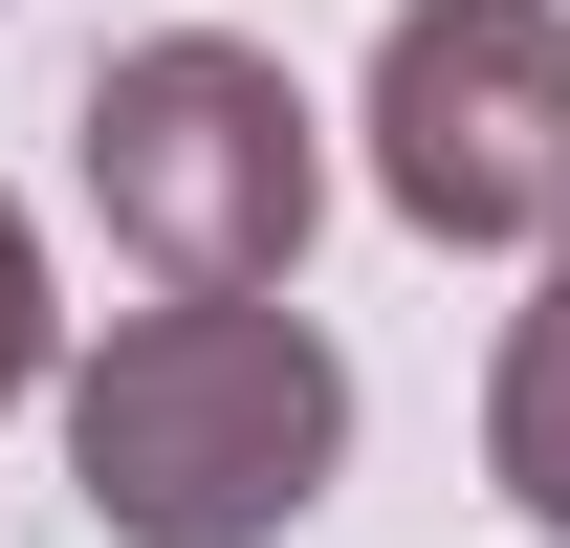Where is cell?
Returning a JSON list of instances; mask_svg holds the SVG:
<instances>
[{
    "mask_svg": "<svg viewBox=\"0 0 570 548\" xmlns=\"http://www.w3.org/2000/svg\"><path fill=\"white\" fill-rule=\"evenodd\" d=\"M352 461V351L307 307H132L67 373V482L110 548H285Z\"/></svg>",
    "mask_w": 570,
    "mask_h": 548,
    "instance_id": "obj_1",
    "label": "cell"
},
{
    "mask_svg": "<svg viewBox=\"0 0 570 548\" xmlns=\"http://www.w3.org/2000/svg\"><path fill=\"white\" fill-rule=\"evenodd\" d=\"M67 154H88V219H110L176 307H264V285L307 264V219H330V133H307V88H285L242 22L110 45L88 110H67Z\"/></svg>",
    "mask_w": 570,
    "mask_h": 548,
    "instance_id": "obj_2",
    "label": "cell"
},
{
    "mask_svg": "<svg viewBox=\"0 0 570 548\" xmlns=\"http://www.w3.org/2000/svg\"><path fill=\"white\" fill-rule=\"evenodd\" d=\"M352 133H373V198L461 264L570 242V0H395Z\"/></svg>",
    "mask_w": 570,
    "mask_h": 548,
    "instance_id": "obj_3",
    "label": "cell"
},
{
    "mask_svg": "<svg viewBox=\"0 0 570 548\" xmlns=\"http://www.w3.org/2000/svg\"><path fill=\"white\" fill-rule=\"evenodd\" d=\"M483 482L527 505V527H570V242H549V285L504 307V373H483Z\"/></svg>",
    "mask_w": 570,
    "mask_h": 548,
    "instance_id": "obj_4",
    "label": "cell"
},
{
    "mask_svg": "<svg viewBox=\"0 0 570 548\" xmlns=\"http://www.w3.org/2000/svg\"><path fill=\"white\" fill-rule=\"evenodd\" d=\"M45 373H67V307H45V219L0 198V417L45 395Z\"/></svg>",
    "mask_w": 570,
    "mask_h": 548,
    "instance_id": "obj_5",
    "label": "cell"
}]
</instances>
